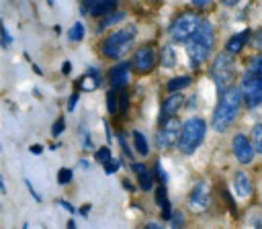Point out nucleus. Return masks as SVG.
<instances>
[{"instance_id": "1", "label": "nucleus", "mask_w": 262, "mask_h": 229, "mask_svg": "<svg viewBox=\"0 0 262 229\" xmlns=\"http://www.w3.org/2000/svg\"><path fill=\"white\" fill-rule=\"evenodd\" d=\"M242 102H244L242 90L235 88V86H227L221 92V98H219V102H217V106L213 110V121H211L213 129L219 131V133L225 131L233 123V119L237 117V110H239Z\"/></svg>"}, {"instance_id": "2", "label": "nucleus", "mask_w": 262, "mask_h": 229, "mask_svg": "<svg viewBox=\"0 0 262 229\" xmlns=\"http://www.w3.org/2000/svg\"><path fill=\"white\" fill-rule=\"evenodd\" d=\"M213 41H215L213 25L209 20H203L201 27L196 29V33L186 41V53H188V59L194 67L209 57V53L213 49Z\"/></svg>"}, {"instance_id": "3", "label": "nucleus", "mask_w": 262, "mask_h": 229, "mask_svg": "<svg viewBox=\"0 0 262 229\" xmlns=\"http://www.w3.org/2000/svg\"><path fill=\"white\" fill-rule=\"evenodd\" d=\"M135 33H137V29H135L133 25H127V27H123V29L111 33V35L102 41V45H100L102 55H104L106 59H119L121 55H125V53L131 49V43H133V39H135Z\"/></svg>"}, {"instance_id": "4", "label": "nucleus", "mask_w": 262, "mask_h": 229, "mask_svg": "<svg viewBox=\"0 0 262 229\" xmlns=\"http://www.w3.org/2000/svg\"><path fill=\"white\" fill-rule=\"evenodd\" d=\"M205 121L199 119V117H190L184 125H182V131H180V139H178V149L186 155H190L205 139Z\"/></svg>"}, {"instance_id": "5", "label": "nucleus", "mask_w": 262, "mask_h": 229, "mask_svg": "<svg viewBox=\"0 0 262 229\" xmlns=\"http://www.w3.org/2000/svg\"><path fill=\"white\" fill-rule=\"evenodd\" d=\"M201 16L199 14H194V12H184V14H180L174 22H172V27H170V37H172V41H176V43H186L194 33H196V29L201 27Z\"/></svg>"}, {"instance_id": "6", "label": "nucleus", "mask_w": 262, "mask_h": 229, "mask_svg": "<svg viewBox=\"0 0 262 229\" xmlns=\"http://www.w3.org/2000/svg\"><path fill=\"white\" fill-rule=\"evenodd\" d=\"M242 96L248 108H254L258 104H262V76L252 67L244 78H242Z\"/></svg>"}, {"instance_id": "7", "label": "nucleus", "mask_w": 262, "mask_h": 229, "mask_svg": "<svg viewBox=\"0 0 262 229\" xmlns=\"http://www.w3.org/2000/svg\"><path fill=\"white\" fill-rule=\"evenodd\" d=\"M229 55H231V53H227V51L221 53V55H217L215 61H213V67H211V78H213V82L217 84L219 94L229 86L231 76H233V61H231Z\"/></svg>"}, {"instance_id": "8", "label": "nucleus", "mask_w": 262, "mask_h": 229, "mask_svg": "<svg viewBox=\"0 0 262 229\" xmlns=\"http://www.w3.org/2000/svg\"><path fill=\"white\" fill-rule=\"evenodd\" d=\"M180 131H182V127H180V121L176 117H170L168 121H164L162 129L156 135L158 149H170L172 145H176L178 139H180Z\"/></svg>"}, {"instance_id": "9", "label": "nucleus", "mask_w": 262, "mask_h": 229, "mask_svg": "<svg viewBox=\"0 0 262 229\" xmlns=\"http://www.w3.org/2000/svg\"><path fill=\"white\" fill-rule=\"evenodd\" d=\"M209 202H211L209 186L205 182H196L190 190V196H188V209L192 213H203L209 209Z\"/></svg>"}, {"instance_id": "10", "label": "nucleus", "mask_w": 262, "mask_h": 229, "mask_svg": "<svg viewBox=\"0 0 262 229\" xmlns=\"http://www.w3.org/2000/svg\"><path fill=\"white\" fill-rule=\"evenodd\" d=\"M254 153H256V149H254V143L252 141H248L246 139V135H235L233 137V155L237 157V162L239 164H250L252 159H254Z\"/></svg>"}, {"instance_id": "11", "label": "nucleus", "mask_w": 262, "mask_h": 229, "mask_svg": "<svg viewBox=\"0 0 262 229\" xmlns=\"http://www.w3.org/2000/svg\"><path fill=\"white\" fill-rule=\"evenodd\" d=\"M154 63H156V53H154V49L149 45L139 47L135 51V55H133V67L137 72H149L154 67Z\"/></svg>"}, {"instance_id": "12", "label": "nucleus", "mask_w": 262, "mask_h": 229, "mask_svg": "<svg viewBox=\"0 0 262 229\" xmlns=\"http://www.w3.org/2000/svg\"><path fill=\"white\" fill-rule=\"evenodd\" d=\"M82 4L92 16H106L117 8V0H82Z\"/></svg>"}, {"instance_id": "13", "label": "nucleus", "mask_w": 262, "mask_h": 229, "mask_svg": "<svg viewBox=\"0 0 262 229\" xmlns=\"http://www.w3.org/2000/svg\"><path fill=\"white\" fill-rule=\"evenodd\" d=\"M182 96L178 94V92H170V96L164 100V104H162V117H160V123H164V121H168L170 117H174L178 110H180V106H182Z\"/></svg>"}, {"instance_id": "14", "label": "nucleus", "mask_w": 262, "mask_h": 229, "mask_svg": "<svg viewBox=\"0 0 262 229\" xmlns=\"http://www.w3.org/2000/svg\"><path fill=\"white\" fill-rule=\"evenodd\" d=\"M108 80L113 88H125V84L129 82V63H117L108 72Z\"/></svg>"}, {"instance_id": "15", "label": "nucleus", "mask_w": 262, "mask_h": 229, "mask_svg": "<svg viewBox=\"0 0 262 229\" xmlns=\"http://www.w3.org/2000/svg\"><path fill=\"white\" fill-rule=\"evenodd\" d=\"M100 86V76H98V72L94 70V67H90L84 76H80V80H78V88L82 90V92H92V90H96Z\"/></svg>"}, {"instance_id": "16", "label": "nucleus", "mask_w": 262, "mask_h": 229, "mask_svg": "<svg viewBox=\"0 0 262 229\" xmlns=\"http://www.w3.org/2000/svg\"><path fill=\"white\" fill-rule=\"evenodd\" d=\"M250 39V31L246 29V31H239V33H235V35H231L229 39H227V43H225V51L227 53H239L242 49H244V45H246V41Z\"/></svg>"}, {"instance_id": "17", "label": "nucleus", "mask_w": 262, "mask_h": 229, "mask_svg": "<svg viewBox=\"0 0 262 229\" xmlns=\"http://www.w3.org/2000/svg\"><path fill=\"white\" fill-rule=\"evenodd\" d=\"M133 172L137 174V182L141 190H151L154 188V174L143 166V164H131Z\"/></svg>"}, {"instance_id": "18", "label": "nucleus", "mask_w": 262, "mask_h": 229, "mask_svg": "<svg viewBox=\"0 0 262 229\" xmlns=\"http://www.w3.org/2000/svg\"><path fill=\"white\" fill-rule=\"evenodd\" d=\"M156 202L160 204L162 209V217L164 219H172V209H170V202H168V194H166V184H162L158 190H156Z\"/></svg>"}, {"instance_id": "19", "label": "nucleus", "mask_w": 262, "mask_h": 229, "mask_svg": "<svg viewBox=\"0 0 262 229\" xmlns=\"http://www.w3.org/2000/svg\"><path fill=\"white\" fill-rule=\"evenodd\" d=\"M233 184H235V190H237L239 196H250L252 194V182H250V178L244 172H237L235 174Z\"/></svg>"}, {"instance_id": "20", "label": "nucleus", "mask_w": 262, "mask_h": 229, "mask_svg": "<svg viewBox=\"0 0 262 229\" xmlns=\"http://www.w3.org/2000/svg\"><path fill=\"white\" fill-rule=\"evenodd\" d=\"M188 84H190V78H188V76H176V78L168 80L166 88H168V92H178V90L186 88Z\"/></svg>"}, {"instance_id": "21", "label": "nucleus", "mask_w": 262, "mask_h": 229, "mask_svg": "<svg viewBox=\"0 0 262 229\" xmlns=\"http://www.w3.org/2000/svg\"><path fill=\"white\" fill-rule=\"evenodd\" d=\"M133 145H135V149H137L139 155H147L149 147H147V139L143 137L141 131H133Z\"/></svg>"}, {"instance_id": "22", "label": "nucleus", "mask_w": 262, "mask_h": 229, "mask_svg": "<svg viewBox=\"0 0 262 229\" xmlns=\"http://www.w3.org/2000/svg\"><path fill=\"white\" fill-rule=\"evenodd\" d=\"M174 63H176V55H174L172 47L170 45H164L162 47V67L170 70V67H174Z\"/></svg>"}, {"instance_id": "23", "label": "nucleus", "mask_w": 262, "mask_h": 229, "mask_svg": "<svg viewBox=\"0 0 262 229\" xmlns=\"http://www.w3.org/2000/svg\"><path fill=\"white\" fill-rule=\"evenodd\" d=\"M106 108H108L111 114H117L119 112V92H117V88H113V90L106 92Z\"/></svg>"}, {"instance_id": "24", "label": "nucleus", "mask_w": 262, "mask_h": 229, "mask_svg": "<svg viewBox=\"0 0 262 229\" xmlns=\"http://www.w3.org/2000/svg\"><path fill=\"white\" fill-rule=\"evenodd\" d=\"M252 143L258 153H262V125H254L252 129Z\"/></svg>"}, {"instance_id": "25", "label": "nucleus", "mask_w": 262, "mask_h": 229, "mask_svg": "<svg viewBox=\"0 0 262 229\" xmlns=\"http://www.w3.org/2000/svg\"><path fill=\"white\" fill-rule=\"evenodd\" d=\"M68 37L72 41H82V37H84V25L82 22H74L72 29L68 31Z\"/></svg>"}, {"instance_id": "26", "label": "nucleus", "mask_w": 262, "mask_h": 229, "mask_svg": "<svg viewBox=\"0 0 262 229\" xmlns=\"http://www.w3.org/2000/svg\"><path fill=\"white\" fill-rule=\"evenodd\" d=\"M125 18V12H111V14H106V18L100 22V29H104V27H111V25H115V22H121Z\"/></svg>"}, {"instance_id": "27", "label": "nucleus", "mask_w": 262, "mask_h": 229, "mask_svg": "<svg viewBox=\"0 0 262 229\" xmlns=\"http://www.w3.org/2000/svg\"><path fill=\"white\" fill-rule=\"evenodd\" d=\"M127 106H129V94L125 88H119V112L125 114L127 112Z\"/></svg>"}, {"instance_id": "28", "label": "nucleus", "mask_w": 262, "mask_h": 229, "mask_svg": "<svg viewBox=\"0 0 262 229\" xmlns=\"http://www.w3.org/2000/svg\"><path fill=\"white\" fill-rule=\"evenodd\" d=\"M94 159L104 166V164L111 159V149H108V147H98V149L94 151Z\"/></svg>"}, {"instance_id": "29", "label": "nucleus", "mask_w": 262, "mask_h": 229, "mask_svg": "<svg viewBox=\"0 0 262 229\" xmlns=\"http://www.w3.org/2000/svg\"><path fill=\"white\" fill-rule=\"evenodd\" d=\"M57 182L59 184H70L72 182V170L70 168H61L57 172Z\"/></svg>"}, {"instance_id": "30", "label": "nucleus", "mask_w": 262, "mask_h": 229, "mask_svg": "<svg viewBox=\"0 0 262 229\" xmlns=\"http://www.w3.org/2000/svg\"><path fill=\"white\" fill-rule=\"evenodd\" d=\"M156 176H158L160 184H166V182H168V174L164 172V168H162V162H160V159L156 162Z\"/></svg>"}, {"instance_id": "31", "label": "nucleus", "mask_w": 262, "mask_h": 229, "mask_svg": "<svg viewBox=\"0 0 262 229\" xmlns=\"http://www.w3.org/2000/svg\"><path fill=\"white\" fill-rule=\"evenodd\" d=\"M119 164H121L119 159H113V157H111V159L104 164V172H106V174H113V172H117V170L121 168Z\"/></svg>"}, {"instance_id": "32", "label": "nucleus", "mask_w": 262, "mask_h": 229, "mask_svg": "<svg viewBox=\"0 0 262 229\" xmlns=\"http://www.w3.org/2000/svg\"><path fill=\"white\" fill-rule=\"evenodd\" d=\"M51 133H53L55 137H59V135L63 133V119H57V121L53 123V127H51Z\"/></svg>"}, {"instance_id": "33", "label": "nucleus", "mask_w": 262, "mask_h": 229, "mask_svg": "<svg viewBox=\"0 0 262 229\" xmlns=\"http://www.w3.org/2000/svg\"><path fill=\"white\" fill-rule=\"evenodd\" d=\"M223 198H225V202L229 204V209H231V211H235V202H233V198H231V194L223 190Z\"/></svg>"}, {"instance_id": "34", "label": "nucleus", "mask_w": 262, "mask_h": 229, "mask_svg": "<svg viewBox=\"0 0 262 229\" xmlns=\"http://www.w3.org/2000/svg\"><path fill=\"white\" fill-rule=\"evenodd\" d=\"M170 221H172V225H174V227H178V225H182V217H180V213H174Z\"/></svg>"}, {"instance_id": "35", "label": "nucleus", "mask_w": 262, "mask_h": 229, "mask_svg": "<svg viewBox=\"0 0 262 229\" xmlns=\"http://www.w3.org/2000/svg\"><path fill=\"white\" fill-rule=\"evenodd\" d=\"M27 188H29V192H31V194H33V198H35V200H37V202H41V196H39V194H37V190H35V188H33V186H31V182H29V180H27Z\"/></svg>"}, {"instance_id": "36", "label": "nucleus", "mask_w": 262, "mask_h": 229, "mask_svg": "<svg viewBox=\"0 0 262 229\" xmlns=\"http://www.w3.org/2000/svg\"><path fill=\"white\" fill-rule=\"evenodd\" d=\"M2 41H4V45H8V43H10V33H8V29H6V27H2Z\"/></svg>"}, {"instance_id": "37", "label": "nucleus", "mask_w": 262, "mask_h": 229, "mask_svg": "<svg viewBox=\"0 0 262 229\" xmlns=\"http://www.w3.org/2000/svg\"><path fill=\"white\" fill-rule=\"evenodd\" d=\"M76 100H78V94H72V96H70V102H68V110H74Z\"/></svg>"}, {"instance_id": "38", "label": "nucleus", "mask_w": 262, "mask_h": 229, "mask_svg": "<svg viewBox=\"0 0 262 229\" xmlns=\"http://www.w3.org/2000/svg\"><path fill=\"white\" fill-rule=\"evenodd\" d=\"M72 72V63L70 61H63L61 63V74H70Z\"/></svg>"}, {"instance_id": "39", "label": "nucleus", "mask_w": 262, "mask_h": 229, "mask_svg": "<svg viewBox=\"0 0 262 229\" xmlns=\"http://www.w3.org/2000/svg\"><path fill=\"white\" fill-rule=\"evenodd\" d=\"M29 151H31V153H35V155H39V153L43 151V147H41V145H31V147H29Z\"/></svg>"}, {"instance_id": "40", "label": "nucleus", "mask_w": 262, "mask_h": 229, "mask_svg": "<svg viewBox=\"0 0 262 229\" xmlns=\"http://www.w3.org/2000/svg\"><path fill=\"white\" fill-rule=\"evenodd\" d=\"M252 67H254V70H256V72H258V74L262 76V57H260V59H258V61H256V63H254Z\"/></svg>"}, {"instance_id": "41", "label": "nucleus", "mask_w": 262, "mask_h": 229, "mask_svg": "<svg viewBox=\"0 0 262 229\" xmlns=\"http://www.w3.org/2000/svg\"><path fill=\"white\" fill-rule=\"evenodd\" d=\"M59 204H61V207H63L66 211H70V213H74V207H72L70 202H66V200H59Z\"/></svg>"}, {"instance_id": "42", "label": "nucleus", "mask_w": 262, "mask_h": 229, "mask_svg": "<svg viewBox=\"0 0 262 229\" xmlns=\"http://www.w3.org/2000/svg\"><path fill=\"white\" fill-rule=\"evenodd\" d=\"M207 2H209V0H192V4H194V6H205Z\"/></svg>"}, {"instance_id": "43", "label": "nucleus", "mask_w": 262, "mask_h": 229, "mask_svg": "<svg viewBox=\"0 0 262 229\" xmlns=\"http://www.w3.org/2000/svg\"><path fill=\"white\" fill-rule=\"evenodd\" d=\"M221 2H223V6H233L237 0H221Z\"/></svg>"}, {"instance_id": "44", "label": "nucleus", "mask_w": 262, "mask_h": 229, "mask_svg": "<svg viewBox=\"0 0 262 229\" xmlns=\"http://www.w3.org/2000/svg\"><path fill=\"white\" fill-rule=\"evenodd\" d=\"M147 227H149V229H158L160 225H158V223H147Z\"/></svg>"}, {"instance_id": "45", "label": "nucleus", "mask_w": 262, "mask_h": 229, "mask_svg": "<svg viewBox=\"0 0 262 229\" xmlns=\"http://www.w3.org/2000/svg\"><path fill=\"white\" fill-rule=\"evenodd\" d=\"M258 45L262 47V33H260V37H258Z\"/></svg>"}, {"instance_id": "46", "label": "nucleus", "mask_w": 262, "mask_h": 229, "mask_svg": "<svg viewBox=\"0 0 262 229\" xmlns=\"http://www.w3.org/2000/svg\"><path fill=\"white\" fill-rule=\"evenodd\" d=\"M47 2H49V6H53V4H55V2H53V0H47Z\"/></svg>"}]
</instances>
